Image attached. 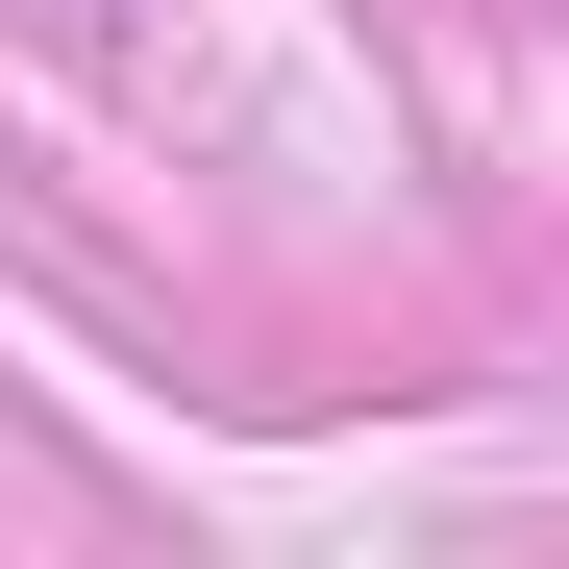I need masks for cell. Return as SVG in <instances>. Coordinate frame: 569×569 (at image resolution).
Masks as SVG:
<instances>
[]
</instances>
